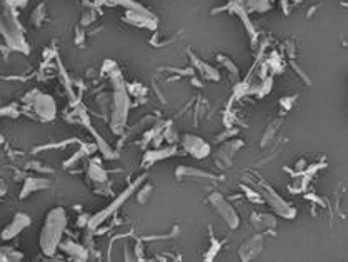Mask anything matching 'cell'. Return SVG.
I'll return each instance as SVG.
<instances>
[{"label":"cell","instance_id":"cell-6","mask_svg":"<svg viewBox=\"0 0 348 262\" xmlns=\"http://www.w3.org/2000/svg\"><path fill=\"white\" fill-rule=\"evenodd\" d=\"M183 147L190 156L197 157V159H205L210 154V147L208 144L205 142L203 139L195 135H185L183 137Z\"/></svg>","mask_w":348,"mask_h":262},{"label":"cell","instance_id":"cell-21","mask_svg":"<svg viewBox=\"0 0 348 262\" xmlns=\"http://www.w3.org/2000/svg\"><path fill=\"white\" fill-rule=\"evenodd\" d=\"M291 66H293V68H295V70H296V72H298V74L303 77V80H305V82H308V84H310V79H308V75H307V74H305V72L302 70V68H300L298 66H296V64H295V62H291Z\"/></svg>","mask_w":348,"mask_h":262},{"label":"cell","instance_id":"cell-7","mask_svg":"<svg viewBox=\"0 0 348 262\" xmlns=\"http://www.w3.org/2000/svg\"><path fill=\"white\" fill-rule=\"evenodd\" d=\"M33 109L37 110L40 119H52L55 115V102L49 96H42V94H37V97L33 98Z\"/></svg>","mask_w":348,"mask_h":262},{"label":"cell","instance_id":"cell-9","mask_svg":"<svg viewBox=\"0 0 348 262\" xmlns=\"http://www.w3.org/2000/svg\"><path fill=\"white\" fill-rule=\"evenodd\" d=\"M139 182H142V179H139V180H137V182H135V186H137V184H139ZM135 186H130V187H128V189H127V191H125V192H123V194L118 197V199H115V202H112V204L109 205V207H107V209H104V210H102V212H100V214H98V216H97L95 219H92V221H90V227H93V226L100 224V222H102V221H104V219H105V217H109V216H110V212H112V210H115V209H117V207H118V205H122V204H123V200H125V199H127V197H128V196H130V194H132V192H134V191H135Z\"/></svg>","mask_w":348,"mask_h":262},{"label":"cell","instance_id":"cell-16","mask_svg":"<svg viewBox=\"0 0 348 262\" xmlns=\"http://www.w3.org/2000/svg\"><path fill=\"white\" fill-rule=\"evenodd\" d=\"M88 175L92 177L95 182H104V180H107V172L104 169H100L98 165H90V169H88Z\"/></svg>","mask_w":348,"mask_h":262},{"label":"cell","instance_id":"cell-17","mask_svg":"<svg viewBox=\"0 0 348 262\" xmlns=\"http://www.w3.org/2000/svg\"><path fill=\"white\" fill-rule=\"evenodd\" d=\"M152 191H153V187L150 186V184H147V186H144V189H142V192L139 194V197H137V199H139V202H140V204H144V202H145V199H148L150 194H152Z\"/></svg>","mask_w":348,"mask_h":262},{"label":"cell","instance_id":"cell-15","mask_svg":"<svg viewBox=\"0 0 348 262\" xmlns=\"http://www.w3.org/2000/svg\"><path fill=\"white\" fill-rule=\"evenodd\" d=\"M172 154H175V149L170 147V149H165V150H155V152H150L145 156V161L148 159V162H155L157 159H163V157H169Z\"/></svg>","mask_w":348,"mask_h":262},{"label":"cell","instance_id":"cell-18","mask_svg":"<svg viewBox=\"0 0 348 262\" xmlns=\"http://www.w3.org/2000/svg\"><path fill=\"white\" fill-rule=\"evenodd\" d=\"M220 247H222V244L220 242H217L215 239H212V247H210V251L207 252L208 256H205V261H210L212 257L217 256V252L220 251Z\"/></svg>","mask_w":348,"mask_h":262},{"label":"cell","instance_id":"cell-13","mask_svg":"<svg viewBox=\"0 0 348 262\" xmlns=\"http://www.w3.org/2000/svg\"><path fill=\"white\" fill-rule=\"evenodd\" d=\"M177 177L182 179V177H203V179H212L213 175L205 172V170H199V169H193V167H178L177 169Z\"/></svg>","mask_w":348,"mask_h":262},{"label":"cell","instance_id":"cell-5","mask_svg":"<svg viewBox=\"0 0 348 262\" xmlns=\"http://www.w3.org/2000/svg\"><path fill=\"white\" fill-rule=\"evenodd\" d=\"M243 140H232V142H225L218 149L217 152V165L220 169H229L233 161V156L238 149H242Z\"/></svg>","mask_w":348,"mask_h":262},{"label":"cell","instance_id":"cell-12","mask_svg":"<svg viewBox=\"0 0 348 262\" xmlns=\"http://www.w3.org/2000/svg\"><path fill=\"white\" fill-rule=\"evenodd\" d=\"M60 247H62L67 254L74 256L75 259H82V261L87 259V251H85L82 246H79V244H75L74 240H67V244H62Z\"/></svg>","mask_w":348,"mask_h":262},{"label":"cell","instance_id":"cell-3","mask_svg":"<svg viewBox=\"0 0 348 262\" xmlns=\"http://www.w3.org/2000/svg\"><path fill=\"white\" fill-rule=\"evenodd\" d=\"M208 204L217 210V214L227 222V226H229L230 229H237L240 224V217L237 216L235 209L225 200V197L218 194V192H213V194H210L208 197Z\"/></svg>","mask_w":348,"mask_h":262},{"label":"cell","instance_id":"cell-14","mask_svg":"<svg viewBox=\"0 0 348 262\" xmlns=\"http://www.w3.org/2000/svg\"><path fill=\"white\" fill-rule=\"evenodd\" d=\"M238 3L242 7L252 8V10H257V12L267 10V8L270 7L268 0H238Z\"/></svg>","mask_w":348,"mask_h":262},{"label":"cell","instance_id":"cell-4","mask_svg":"<svg viewBox=\"0 0 348 262\" xmlns=\"http://www.w3.org/2000/svg\"><path fill=\"white\" fill-rule=\"evenodd\" d=\"M265 247V240H263V235L261 234H257L253 237L247 239L245 242L240 246L238 249V256L242 261H250L253 257H257L259 254H261Z\"/></svg>","mask_w":348,"mask_h":262},{"label":"cell","instance_id":"cell-8","mask_svg":"<svg viewBox=\"0 0 348 262\" xmlns=\"http://www.w3.org/2000/svg\"><path fill=\"white\" fill-rule=\"evenodd\" d=\"M30 224V219L29 216H25V214H17V216L14 217V221L8 224L5 229L2 230V239L3 240H8V239H12V237H15L17 234L20 232V230L24 229V227H27Z\"/></svg>","mask_w":348,"mask_h":262},{"label":"cell","instance_id":"cell-11","mask_svg":"<svg viewBox=\"0 0 348 262\" xmlns=\"http://www.w3.org/2000/svg\"><path fill=\"white\" fill-rule=\"evenodd\" d=\"M49 186H50L49 179L30 177V179L25 180V186L22 189V194H20V197H25V196L32 194V192H35V191H40V189H49Z\"/></svg>","mask_w":348,"mask_h":262},{"label":"cell","instance_id":"cell-2","mask_svg":"<svg viewBox=\"0 0 348 262\" xmlns=\"http://www.w3.org/2000/svg\"><path fill=\"white\" fill-rule=\"evenodd\" d=\"M259 189H260V192H263V196H265V199H267L268 205L275 210V212L278 214V216H282V217H285V219H293L295 217L296 210L291 207V205L287 204L285 200H283L282 197L278 196L272 187H270V184H267L265 180L260 179Z\"/></svg>","mask_w":348,"mask_h":262},{"label":"cell","instance_id":"cell-19","mask_svg":"<svg viewBox=\"0 0 348 262\" xmlns=\"http://www.w3.org/2000/svg\"><path fill=\"white\" fill-rule=\"evenodd\" d=\"M218 60H220V62H223L227 66V68H229V70L232 72V74H238V68L235 67V64L232 62L230 59H227V57H223V55H218Z\"/></svg>","mask_w":348,"mask_h":262},{"label":"cell","instance_id":"cell-20","mask_svg":"<svg viewBox=\"0 0 348 262\" xmlns=\"http://www.w3.org/2000/svg\"><path fill=\"white\" fill-rule=\"evenodd\" d=\"M242 191L248 196V199H252V202H261L260 196H259V194H255V192H252L247 186H242Z\"/></svg>","mask_w":348,"mask_h":262},{"label":"cell","instance_id":"cell-1","mask_svg":"<svg viewBox=\"0 0 348 262\" xmlns=\"http://www.w3.org/2000/svg\"><path fill=\"white\" fill-rule=\"evenodd\" d=\"M67 226V214L62 207H55L47 214L44 229L40 232V247L45 256H54Z\"/></svg>","mask_w":348,"mask_h":262},{"label":"cell","instance_id":"cell-10","mask_svg":"<svg viewBox=\"0 0 348 262\" xmlns=\"http://www.w3.org/2000/svg\"><path fill=\"white\" fill-rule=\"evenodd\" d=\"M250 226L255 227V229H275L277 227V221L270 214L253 212L250 216Z\"/></svg>","mask_w":348,"mask_h":262}]
</instances>
